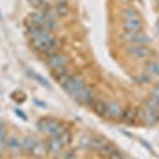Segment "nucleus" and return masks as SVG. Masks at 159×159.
<instances>
[{
  "instance_id": "f257e3e1",
  "label": "nucleus",
  "mask_w": 159,
  "mask_h": 159,
  "mask_svg": "<svg viewBox=\"0 0 159 159\" xmlns=\"http://www.w3.org/2000/svg\"><path fill=\"white\" fill-rule=\"evenodd\" d=\"M123 29L124 32H143V19L134 7H126L121 10Z\"/></svg>"
},
{
  "instance_id": "f03ea898",
  "label": "nucleus",
  "mask_w": 159,
  "mask_h": 159,
  "mask_svg": "<svg viewBox=\"0 0 159 159\" xmlns=\"http://www.w3.org/2000/svg\"><path fill=\"white\" fill-rule=\"evenodd\" d=\"M121 40L127 46H147L150 43V37L143 32H123Z\"/></svg>"
},
{
  "instance_id": "7ed1b4c3",
  "label": "nucleus",
  "mask_w": 159,
  "mask_h": 159,
  "mask_svg": "<svg viewBox=\"0 0 159 159\" xmlns=\"http://www.w3.org/2000/svg\"><path fill=\"white\" fill-rule=\"evenodd\" d=\"M38 130H42L45 132V134H49L51 137L52 135H59L64 129V124L56 121V119H52V118H46V119H42V121H38Z\"/></svg>"
},
{
  "instance_id": "20e7f679",
  "label": "nucleus",
  "mask_w": 159,
  "mask_h": 159,
  "mask_svg": "<svg viewBox=\"0 0 159 159\" xmlns=\"http://www.w3.org/2000/svg\"><path fill=\"white\" fill-rule=\"evenodd\" d=\"M73 99L78 102V103H81V105H91L92 100H94V91H92V88L83 84L81 88L78 89V92L73 96Z\"/></svg>"
},
{
  "instance_id": "39448f33",
  "label": "nucleus",
  "mask_w": 159,
  "mask_h": 159,
  "mask_svg": "<svg viewBox=\"0 0 159 159\" xmlns=\"http://www.w3.org/2000/svg\"><path fill=\"white\" fill-rule=\"evenodd\" d=\"M139 116L142 118V121L145 124H148V126H153V124H156L159 121V111L151 108V107H148V105H145V107L142 108Z\"/></svg>"
},
{
  "instance_id": "423d86ee",
  "label": "nucleus",
  "mask_w": 159,
  "mask_h": 159,
  "mask_svg": "<svg viewBox=\"0 0 159 159\" xmlns=\"http://www.w3.org/2000/svg\"><path fill=\"white\" fill-rule=\"evenodd\" d=\"M83 84H84V83H83V80H81V78L72 75V76L67 80V81H65V83L62 84V88H64V91L67 92L69 96H72V97H73V96L76 94V92H78V89L81 88Z\"/></svg>"
},
{
  "instance_id": "0eeeda50",
  "label": "nucleus",
  "mask_w": 159,
  "mask_h": 159,
  "mask_svg": "<svg viewBox=\"0 0 159 159\" xmlns=\"http://www.w3.org/2000/svg\"><path fill=\"white\" fill-rule=\"evenodd\" d=\"M127 54L132 59L143 61V59H148L153 52H151V49L148 46H127Z\"/></svg>"
},
{
  "instance_id": "6e6552de",
  "label": "nucleus",
  "mask_w": 159,
  "mask_h": 159,
  "mask_svg": "<svg viewBox=\"0 0 159 159\" xmlns=\"http://www.w3.org/2000/svg\"><path fill=\"white\" fill-rule=\"evenodd\" d=\"M48 65L52 70L67 67V57H65L64 54H59V52H54V54L48 56Z\"/></svg>"
},
{
  "instance_id": "1a4fd4ad",
  "label": "nucleus",
  "mask_w": 159,
  "mask_h": 159,
  "mask_svg": "<svg viewBox=\"0 0 159 159\" xmlns=\"http://www.w3.org/2000/svg\"><path fill=\"white\" fill-rule=\"evenodd\" d=\"M64 147H65V145L62 143V140L59 139V135H52L51 140L48 142V150L52 154H61L62 150H64Z\"/></svg>"
},
{
  "instance_id": "9d476101",
  "label": "nucleus",
  "mask_w": 159,
  "mask_h": 159,
  "mask_svg": "<svg viewBox=\"0 0 159 159\" xmlns=\"http://www.w3.org/2000/svg\"><path fill=\"white\" fill-rule=\"evenodd\" d=\"M91 107H92V111H94L96 115H99V116H107L108 115V103L103 102V100L94 99L92 103H91Z\"/></svg>"
},
{
  "instance_id": "9b49d317",
  "label": "nucleus",
  "mask_w": 159,
  "mask_h": 159,
  "mask_svg": "<svg viewBox=\"0 0 159 159\" xmlns=\"http://www.w3.org/2000/svg\"><path fill=\"white\" fill-rule=\"evenodd\" d=\"M52 76H54L56 80H57V83H61V84H64L67 80L72 76V73H70V70H69V67H62V69H56V70H52Z\"/></svg>"
},
{
  "instance_id": "f8f14e48",
  "label": "nucleus",
  "mask_w": 159,
  "mask_h": 159,
  "mask_svg": "<svg viewBox=\"0 0 159 159\" xmlns=\"http://www.w3.org/2000/svg\"><path fill=\"white\" fill-rule=\"evenodd\" d=\"M5 145H7V148L11 150L13 153L22 151V140H19V139H16V137H7Z\"/></svg>"
},
{
  "instance_id": "ddd939ff",
  "label": "nucleus",
  "mask_w": 159,
  "mask_h": 159,
  "mask_svg": "<svg viewBox=\"0 0 159 159\" xmlns=\"http://www.w3.org/2000/svg\"><path fill=\"white\" fill-rule=\"evenodd\" d=\"M107 143H110L107 139H103V137H100V135H96V137H91V140H89V148L96 150V151L99 153Z\"/></svg>"
},
{
  "instance_id": "4468645a",
  "label": "nucleus",
  "mask_w": 159,
  "mask_h": 159,
  "mask_svg": "<svg viewBox=\"0 0 159 159\" xmlns=\"http://www.w3.org/2000/svg\"><path fill=\"white\" fill-rule=\"evenodd\" d=\"M123 110H124V108L121 107V103L111 102V103H108V115H107V116H111V118H116V119H121Z\"/></svg>"
},
{
  "instance_id": "2eb2a0df",
  "label": "nucleus",
  "mask_w": 159,
  "mask_h": 159,
  "mask_svg": "<svg viewBox=\"0 0 159 159\" xmlns=\"http://www.w3.org/2000/svg\"><path fill=\"white\" fill-rule=\"evenodd\" d=\"M49 150H48V143H43V142H37V145L34 147V150H32V156H35V157H43L46 153H48Z\"/></svg>"
},
{
  "instance_id": "dca6fc26",
  "label": "nucleus",
  "mask_w": 159,
  "mask_h": 159,
  "mask_svg": "<svg viewBox=\"0 0 159 159\" xmlns=\"http://www.w3.org/2000/svg\"><path fill=\"white\" fill-rule=\"evenodd\" d=\"M37 139H34V137H25L24 140H22V151H25V153H32V150H34V147L37 145Z\"/></svg>"
},
{
  "instance_id": "f3484780",
  "label": "nucleus",
  "mask_w": 159,
  "mask_h": 159,
  "mask_svg": "<svg viewBox=\"0 0 159 159\" xmlns=\"http://www.w3.org/2000/svg\"><path fill=\"white\" fill-rule=\"evenodd\" d=\"M135 115H137V111L134 108H126V110H123L121 119H123V121H126V123H134Z\"/></svg>"
},
{
  "instance_id": "a211bd4d",
  "label": "nucleus",
  "mask_w": 159,
  "mask_h": 159,
  "mask_svg": "<svg viewBox=\"0 0 159 159\" xmlns=\"http://www.w3.org/2000/svg\"><path fill=\"white\" fill-rule=\"evenodd\" d=\"M29 73H30V75H32V76H34V78L37 80V81H38L40 84H42V86H45L46 89H51V84H49V81H48L46 78H43L42 75H38V73H35V72H29Z\"/></svg>"
},
{
  "instance_id": "6ab92c4d",
  "label": "nucleus",
  "mask_w": 159,
  "mask_h": 159,
  "mask_svg": "<svg viewBox=\"0 0 159 159\" xmlns=\"http://www.w3.org/2000/svg\"><path fill=\"white\" fill-rule=\"evenodd\" d=\"M147 70L153 75H159V61H150L147 64Z\"/></svg>"
},
{
  "instance_id": "aec40b11",
  "label": "nucleus",
  "mask_w": 159,
  "mask_h": 159,
  "mask_svg": "<svg viewBox=\"0 0 159 159\" xmlns=\"http://www.w3.org/2000/svg\"><path fill=\"white\" fill-rule=\"evenodd\" d=\"M59 139L62 140V143H64V145H69V143L72 142V134H70V130H67V129L62 130L61 134H59Z\"/></svg>"
},
{
  "instance_id": "412c9836",
  "label": "nucleus",
  "mask_w": 159,
  "mask_h": 159,
  "mask_svg": "<svg viewBox=\"0 0 159 159\" xmlns=\"http://www.w3.org/2000/svg\"><path fill=\"white\" fill-rule=\"evenodd\" d=\"M29 2H30V5H32L34 8H37V10H40V11H45V10L48 8L46 2H43V0H29Z\"/></svg>"
},
{
  "instance_id": "4be33fe9",
  "label": "nucleus",
  "mask_w": 159,
  "mask_h": 159,
  "mask_svg": "<svg viewBox=\"0 0 159 159\" xmlns=\"http://www.w3.org/2000/svg\"><path fill=\"white\" fill-rule=\"evenodd\" d=\"M145 105H148V107H151V108H154V110L159 111V97L157 96H151L147 100V103H145Z\"/></svg>"
},
{
  "instance_id": "5701e85b",
  "label": "nucleus",
  "mask_w": 159,
  "mask_h": 159,
  "mask_svg": "<svg viewBox=\"0 0 159 159\" xmlns=\"http://www.w3.org/2000/svg\"><path fill=\"white\" fill-rule=\"evenodd\" d=\"M56 11H57V15L59 16H65V15H67V13H69V7H67V3H57L56 5Z\"/></svg>"
},
{
  "instance_id": "b1692460",
  "label": "nucleus",
  "mask_w": 159,
  "mask_h": 159,
  "mask_svg": "<svg viewBox=\"0 0 159 159\" xmlns=\"http://www.w3.org/2000/svg\"><path fill=\"white\" fill-rule=\"evenodd\" d=\"M113 150H115L113 145H111V143H107V145H105V147L99 151V154H100V156H103V157H107L108 154H111V151H113Z\"/></svg>"
},
{
  "instance_id": "393cba45",
  "label": "nucleus",
  "mask_w": 159,
  "mask_h": 159,
  "mask_svg": "<svg viewBox=\"0 0 159 159\" xmlns=\"http://www.w3.org/2000/svg\"><path fill=\"white\" fill-rule=\"evenodd\" d=\"M105 159H124V154H123L121 151H119V150H116V148H115V150L111 151V154H108Z\"/></svg>"
},
{
  "instance_id": "a878e982",
  "label": "nucleus",
  "mask_w": 159,
  "mask_h": 159,
  "mask_svg": "<svg viewBox=\"0 0 159 159\" xmlns=\"http://www.w3.org/2000/svg\"><path fill=\"white\" fill-rule=\"evenodd\" d=\"M135 81H137V83H150V76H148V75H147V76H145V75L137 76V78H135Z\"/></svg>"
},
{
  "instance_id": "bb28decb",
  "label": "nucleus",
  "mask_w": 159,
  "mask_h": 159,
  "mask_svg": "<svg viewBox=\"0 0 159 159\" xmlns=\"http://www.w3.org/2000/svg\"><path fill=\"white\" fill-rule=\"evenodd\" d=\"M62 159H76V156H75V151H67L64 156H61Z\"/></svg>"
},
{
  "instance_id": "cd10ccee",
  "label": "nucleus",
  "mask_w": 159,
  "mask_h": 159,
  "mask_svg": "<svg viewBox=\"0 0 159 159\" xmlns=\"http://www.w3.org/2000/svg\"><path fill=\"white\" fill-rule=\"evenodd\" d=\"M153 96H157L159 97V83L154 86V89H153Z\"/></svg>"
},
{
  "instance_id": "c85d7f7f",
  "label": "nucleus",
  "mask_w": 159,
  "mask_h": 159,
  "mask_svg": "<svg viewBox=\"0 0 159 159\" xmlns=\"http://www.w3.org/2000/svg\"><path fill=\"white\" fill-rule=\"evenodd\" d=\"M119 3H124V5H127V3H132V2H135V0H118Z\"/></svg>"
},
{
  "instance_id": "c756f323",
  "label": "nucleus",
  "mask_w": 159,
  "mask_h": 159,
  "mask_svg": "<svg viewBox=\"0 0 159 159\" xmlns=\"http://www.w3.org/2000/svg\"><path fill=\"white\" fill-rule=\"evenodd\" d=\"M157 34H159V21H157Z\"/></svg>"
},
{
  "instance_id": "7c9ffc66",
  "label": "nucleus",
  "mask_w": 159,
  "mask_h": 159,
  "mask_svg": "<svg viewBox=\"0 0 159 159\" xmlns=\"http://www.w3.org/2000/svg\"><path fill=\"white\" fill-rule=\"evenodd\" d=\"M157 7H159V2H157Z\"/></svg>"
},
{
  "instance_id": "2f4dec72",
  "label": "nucleus",
  "mask_w": 159,
  "mask_h": 159,
  "mask_svg": "<svg viewBox=\"0 0 159 159\" xmlns=\"http://www.w3.org/2000/svg\"><path fill=\"white\" fill-rule=\"evenodd\" d=\"M157 2H159V0H157Z\"/></svg>"
}]
</instances>
